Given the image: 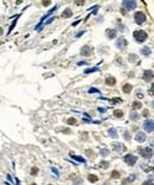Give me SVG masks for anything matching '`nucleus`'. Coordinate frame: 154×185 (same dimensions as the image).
<instances>
[{
	"instance_id": "30",
	"label": "nucleus",
	"mask_w": 154,
	"mask_h": 185,
	"mask_svg": "<svg viewBox=\"0 0 154 185\" xmlns=\"http://www.w3.org/2000/svg\"><path fill=\"white\" fill-rule=\"evenodd\" d=\"M84 2H85V0H75V4H76L77 6L84 5Z\"/></svg>"
},
{
	"instance_id": "19",
	"label": "nucleus",
	"mask_w": 154,
	"mask_h": 185,
	"mask_svg": "<svg viewBox=\"0 0 154 185\" xmlns=\"http://www.w3.org/2000/svg\"><path fill=\"white\" fill-rule=\"evenodd\" d=\"M96 71H100V68H88V69H85L84 70V74H91V72H96Z\"/></svg>"
},
{
	"instance_id": "23",
	"label": "nucleus",
	"mask_w": 154,
	"mask_h": 185,
	"mask_svg": "<svg viewBox=\"0 0 154 185\" xmlns=\"http://www.w3.org/2000/svg\"><path fill=\"white\" fill-rule=\"evenodd\" d=\"M102 157H107L108 154H109V150H107V148H102L101 151H100Z\"/></svg>"
},
{
	"instance_id": "12",
	"label": "nucleus",
	"mask_w": 154,
	"mask_h": 185,
	"mask_svg": "<svg viewBox=\"0 0 154 185\" xmlns=\"http://www.w3.org/2000/svg\"><path fill=\"white\" fill-rule=\"evenodd\" d=\"M135 140H136L138 142L146 141V134H145V133H142V132H139L138 134L135 135Z\"/></svg>"
},
{
	"instance_id": "39",
	"label": "nucleus",
	"mask_w": 154,
	"mask_h": 185,
	"mask_svg": "<svg viewBox=\"0 0 154 185\" xmlns=\"http://www.w3.org/2000/svg\"><path fill=\"white\" fill-rule=\"evenodd\" d=\"M37 173H38V169L37 167H33L31 170V174H37Z\"/></svg>"
},
{
	"instance_id": "8",
	"label": "nucleus",
	"mask_w": 154,
	"mask_h": 185,
	"mask_svg": "<svg viewBox=\"0 0 154 185\" xmlns=\"http://www.w3.org/2000/svg\"><path fill=\"white\" fill-rule=\"evenodd\" d=\"M141 155L144 157V158L148 159V158H152V155H153V150L152 148H148V147H146V148H141Z\"/></svg>"
},
{
	"instance_id": "9",
	"label": "nucleus",
	"mask_w": 154,
	"mask_h": 185,
	"mask_svg": "<svg viewBox=\"0 0 154 185\" xmlns=\"http://www.w3.org/2000/svg\"><path fill=\"white\" fill-rule=\"evenodd\" d=\"M106 34H107V38L108 39H114L115 37H116V30H114V29H108L106 31Z\"/></svg>"
},
{
	"instance_id": "31",
	"label": "nucleus",
	"mask_w": 154,
	"mask_h": 185,
	"mask_svg": "<svg viewBox=\"0 0 154 185\" xmlns=\"http://www.w3.org/2000/svg\"><path fill=\"white\" fill-rule=\"evenodd\" d=\"M69 125H75L76 123V119H74V118H70V119H68V121H66Z\"/></svg>"
},
{
	"instance_id": "11",
	"label": "nucleus",
	"mask_w": 154,
	"mask_h": 185,
	"mask_svg": "<svg viewBox=\"0 0 154 185\" xmlns=\"http://www.w3.org/2000/svg\"><path fill=\"white\" fill-rule=\"evenodd\" d=\"M112 147H113V150H115V151H117V152H122V151L126 150L124 145L120 144V142H114V144L112 145Z\"/></svg>"
},
{
	"instance_id": "24",
	"label": "nucleus",
	"mask_w": 154,
	"mask_h": 185,
	"mask_svg": "<svg viewBox=\"0 0 154 185\" xmlns=\"http://www.w3.org/2000/svg\"><path fill=\"white\" fill-rule=\"evenodd\" d=\"M140 108H142L141 102H133V109H140Z\"/></svg>"
},
{
	"instance_id": "45",
	"label": "nucleus",
	"mask_w": 154,
	"mask_h": 185,
	"mask_svg": "<svg viewBox=\"0 0 154 185\" xmlns=\"http://www.w3.org/2000/svg\"><path fill=\"white\" fill-rule=\"evenodd\" d=\"M102 166H104V167H107L108 166V163H106V161H103V163H101Z\"/></svg>"
},
{
	"instance_id": "37",
	"label": "nucleus",
	"mask_w": 154,
	"mask_h": 185,
	"mask_svg": "<svg viewBox=\"0 0 154 185\" xmlns=\"http://www.w3.org/2000/svg\"><path fill=\"white\" fill-rule=\"evenodd\" d=\"M51 171H52V173H55L56 176H57V177L59 176V172L57 171V169H56V167H52V169H51Z\"/></svg>"
},
{
	"instance_id": "15",
	"label": "nucleus",
	"mask_w": 154,
	"mask_h": 185,
	"mask_svg": "<svg viewBox=\"0 0 154 185\" xmlns=\"http://www.w3.org/2000/svg\"><path fill=\"white\" fill-rule=\"evenodd\" d=\"M115 83H116V80H115V78H114V77L113 76H108L106 78V84L107 86H115Z\"/></svg>"
},
{
	"instance_id": "13",
	"label": "nucleus",
	"mask_w": 154,
	"mask_h": 185,
	"mask_svg": "<svg viewBox=\"0 0 154 185\" xmlns=\"http://www.w3.org/2000/svg\"><path fill=\"white\" fill-rule=\"evenodd\" d=\"M132 89H133V87H132V84H129V83H124L122 87V92H124V94H129V92H132Z\"/></svg>"
},
{
	"instance_id": "40",
	"label": "nucleus",
	"mask_w": 154,
	"mask_h": 185,
	"mask_svg": "<svg viewBox=\"0 0 154 185\" xmlns=\"http://www.w3.org/2000/svg\"><path fill=\"white\" fill-rule=\"evenodd\" d=\"M85 64H88V63H87V62H84V61H81V62H78V63H77V65H78V66L85 65Z\"/></svg>"
},
{
	"instance_id": "1",
	"label": "nucleus",
	"mask_w": 154,
	"mask_h": 185,
	"mask_svg": "<svg viewBox=\"0 0 154 185\" xmlns=\"http://www.w3.org/2000/svg\"><path fill=\"white\" fill-rule=\"evenodd\" d=\"M133 37H134V39H135L138 43H144V42L147 40L148 34H147V32L144 31V30H136V31H134Z\"/></svg>"
},
{
	"instance_id": "42",
	"label": "nucleus",
	"mask_w": 154,
	"mask_h": 185,
	"mask_svg": "<svg viewBox=\"0 0 154 185\" xmlns=\"http://www.w3.org/2000/svg\"><path fill=\"white\" fill-rule=\"evenodd\" d=\"M62 132H63V133H65V134H69V133H70V131L68 129V128H64V129H62Z\"/></svg>"
},
{
	"instance_id": "48",
	"label": "nucleus",
	"mask_w": 154,
	"mask_h": 185,
	"mask_svg": "<svg viewBox=\"0 0 154 185\" xmlns=\"http://www.w3.org/2000/svg\"><path fill=\"white\" fill-rule=\"evenodd\" d=\"M48 185H51V184H48Z\"/></svg>"
},
{
	"instance_id": "10",
	"label": "nucleus",
	"mask_w": 154,
	"mask_h": 185,
	"mask_svg": "<svg viewBox=\"0 0 154 185\" xmlns=\"http://www.w3.org/2000/svg\"><path fill=\"white\" fill-rule=\"evenodd\" d=\"M144 78L146 82H149L152 81V78H153V71L152 70H145L144 71Z\"/></svg>"
},
{
	"instance_id": "47",
	"label": "nucleus",
	"mask_w": 154,
	"mask_h": 185,
	"mask_svg": "<svg viewBox=\"0 0 154 185\" xmlns=\"http://www.w3.org/2000/svg\"><path fill=\"white\" fill-rule=\"evenodd\" d=\"M31 185H36V184H31Z\"/></svg>"
},
{
	"instance_id": "41",
	"label": "nucleus",
	"mask_w": 154,
	"mask_h": 185,
	"mask_svg": "<svg viewBox=\"0 0 154 185\" xmlns=\"http://www.w3.org/2000/svg\"><path fill=\"white\" fill-rule=\"evenodd\" d=\"M117 29H119V30H120V31H121V32H123V31H124V27H123V25L122 24H120V25H117Z\"/></svg>"
},
{
	"instance_id": "3",
	"label": "nucleus",
	"mask_w": 154,
	"mask_h": 185,
	"mask_svg": "<svg viewBox=\"0 0 154 185\" xmlns=\"http://www.w3.org/2000/svg\"><path fill=\"white\" fill-rule=\"evenodd\" d=\"M122 7L126 11H133L136 8V1L135 0H123Z\"/></svg>"
},
{
	"instance_id": "6",
	"label": "nucleus",
	"mask_w": 154,
	"mask_h": 185,
	"mask_svg": "<svg viewBox=\"0 0 154 185\" xmlns=\"http://www.w3.org/2000/svg\"><path fill=\"white\" fill-rule=\"evenodd\" d=\"M144 128L146 132H148V133H152L154 131V122L153 120H146L144 123Z\"/></svg>"
},
{
	"instance_id": "2",
	"label": "nucleus",
	"mask_w": 154,
	"mask_h": 185,
	"mask_svg": "<svg viewBox=\"0 0 154 185\" xmlns=\"http://www.w3.org/2000/svg\"><path fill=\"white\" fill-rule=\"evenodd\" d=\"M146 20H147V17H146V14L144 12L139 11L134 14V22L136 23L138 25H142L144 23H146Z\"/></svg>"
},
{
	"instance_id": "26",
	"label": "nucleus",
	"mask_w": 154,
	"mask_h": 185,
	"mask_svg": "<svg viewBox=\"0 0 154 185\" xmlns=\"http://www.w3.org/2000/svg\"><path fill=\"white\" fill-rule=\"evenodd\" d=\"M55 19H56V17H55V16H52V17H51V18H50V19H46V20H45V23H44V25H48V24H50V23H52L53 20H55Z\"/></svg>"
},
{
	"instance_id": "43",
	"label": "nucleus",
	"mask_w": 154,
	"mask_h": 185,
	"mask_svg": "<svg viewBox=\"0 0 154 185\" xmlns=\"http://www.w3.org/2000/svg\"><path fill=\"white\" fill-rule=\"evenodd\" d=\"M148 115H149V112H148V110H147V109H146V110H144V116H146V118H147Z\"/></svg>"
},
{
	"instance_id": "16",
	"label": "nucleus",
	"mask_w": 154,
	"mask_h": 185,
	"mask_svg": "<svg viewBox=\"0 0 154 185\" xmlns=\"http://www.w3.org/2000/svg\"><path fill=\"white\" fill-rule=\"evenodd\" d=\"M151 52H152V50H151V48H148V46H144V48L141 49V55H144L145 57L149 56Z\"/></svg>"
},
{
	"instance_id": "29",
	"label": "nucleus",
	"mask_w": 154,
	"mask_h": 185,
	"mask_svg": "<svg viewBox=\"0 0 154 185\" xmlns=\"http://www.w3.org/2000/svg\"><path fill=\"white\" fill-rule=\"evenodd\" d=\"M89 92H90V94H98V92H100L98 89H96V88H90V89H89Z\"/></svg>"
},
{
	"instance_id": "18",
	"label": "nucleus",
	"mask_w": 154,
	"mask_h": 185,
	"mask_svg": "<svg viewBox=\"0 0 154 185\" xmlns=\"http://www.w3.org/2000/svg\"><path fill=\"white\" fill-rule=\"evenodd\" d=\"M108 134L110 135V138H117V132H116V129L115 128H109L108 129Z\"/></svg>"
},
{
	"instance_id": "27",
	"label": "nucleus",
	"mask_w": 154,
	"mask_h": 185,
	"mask_svg": "<svg viewBox=\"0 0 154 185\" xmlns=\"http://www.w3.org/2000/svg\"><path fill=\"white\" fill-rule=\"evenodd\" d=\"M112 178H120V172H117V171H113V172H112Z\"/></svg>"
},
{
	"instance_id": "7",
	"label": "nucleus",
	"mask_w": 154,
	"mask_h": 185,
	"mask_svg": "<svg viewBox=\"0 0 154 185\" xmlns=\"http://www.w3.org/2000/svg\"><path fill=\"white\" fill-rule=\"evenodd\" d=\"M81 55L82 56H84V57H89L92 55V49H91V46L89 45H84L82 49H81Z\"/></svg>"
},
{
	"instance_id": "34",
	"label": "nucleus",
	"mask_w": 154,
	"mask_h": 185,
	"mask_svg": "<svg viewBox=\"0 0 154 185\" xmlns=\"http://www.w3.org/2000/svg\"><path fill=\"white\" fill-rule=\"evenodd\" d=\"M50 4H51V0H43V5H44V7L49 6Z\"/></svg>"
},
{
	"instance_id": "5",
	"label": "nucleus",
	"mask_w": 154,
	"mask_h": 185,
	"mask_svg": "<svg viewBox=\"0 0 154 185\" xmlns=\"http://www.w3.org/2000/svg\"><path fill=\"white\" fill-rule=\"evenodd\" d=\"M116 48L117 49H120V50H123V49H126L127 48V45H128V43H127V40L123 38V37H120V38L117 39L116 40Z\"/></svg>"
},
{
	"instance_id": "25",
	"label": "nucleus",
	"mask_w": 154,
	"mask_h": 185,
	"mask_svg": "<svg viewBox=\"0 0 154 185\" xmlns=\"http://www.w3.org/2000/svg\"><path fill=\"white\" fill-rule=\"evenodd\" d=\"M135 178H136V174H134V173H132V174H129V177H128V182H134L135 180Z\"/></svg>"
},
{
	"instance_id": "35",
	"label": "nucleus",
	"mask_w": 154,
	"mask_h": 185,
	"mask_svg": "<svg viewBox=\"0 0 154 185\" xmlns=\"http://www.w3.org/2000/svg\"><path fill=\"white\" fill-rule=\"evenodd\" d=\"M142 185H153V179L151 178L149 180H146V182H145V183H144Z\"/></svg>"
},
{
	"instance_id": "17",
	"label": "nucleus",
	"mask_w": 154,
	"mask_h": 185,
	"mask_svg": "<svg viewBox=\"0 0 154 185\" xmlns=\"http://www.w3.org/2000/svg\"><path fill=\"white\" fill-rule=\"evenodd\" d=\"M71 158L75 159V160H76V161H78V163H82V164H85V163H87V160H85L84 158L80 157V155H75V154H71Z\"/></svg>"
},
{
	"instance_id": "14",
	"label": "nucleus",
	"mask_w": 154,
	"mask_h": 185,
	"mask_svg": "<svg viewBox=\"0 0 154 185\" xmlns=\"http://www.w3.org/2000/svg\"><path fill=\"white\" fill-rule=\"evenodd\" d=\"M62 17L63 18H70V17H72V10L71 8H65L62 12Z\"/></svg>"
},
{
	"instance_id": "28",
	"label": "nucleus",
	"mask_w": 154,
	"mask_h": 185,
	"mask_svg": "<svg viewBox=\"0 0 154 185\" xmlns=\"http://www.w3.org/2000/svg\"><path fill=\"white\" fill-rule=\"evenodd\" d=\"M136 58H138V56H136V55H134V54H132L130 56H129V58H128V60H129V62H134V61H136Z\"/></svg>"
},
{
	"instance_id": "21",
	"label": "nucleus",
	"mask_w": 154,
	"mask_h": 185,
	"mask_svg": "<svg viewBox=\"0 0 154 185\" xmlns=\"http://www.w3.org/2000/svg\"><path fill=\"white\" fill-rule=\"evenodd\" d=\"M129 119L130 120H136V119H139V114L136 113V112H130V114H129Z\"/></svg>"
},
{
	"instance_id": "20",
	"label": "nucleus",
	"mask_w": 154,
	"mask_h": 185,
	"mask_svg": "<svg viewBox=\"0 0 154 185\" xmlns=\"http://www.w3.org/2000/svg\"><path fill=\"white\" fill-rule=\"evenodd\" d=\"M88 180H89L90 183H96V182L98 180V178H97V176H95V174H89V176H88Z\"/></svg>"
},
{
	"instance_id": "22",
	"label": "nucleus",
	"mask_w": 154,
	"mask_h": 185,
	"mask_svg": "<svg viewBox=\"0 0 154 185\" xmlns=\"http://www.w3.org/2000/svg\"><path fill=\"white\" fill-rule=\"evenodd\" d=\"M114 116H115V118H122L123 112L122 110H120V109H116V110L114 112Z\"/></svg>"
},
{
	"instance_id": "44",
	"label": "nucleus",
	"mask_w": 154,
	"mask_h": 185,
	"mask_svg": "<svg viewBox=\"0 0 154 185\" xmlns=\"http://www.w3.org/2000/svg\"><path fill=\"white\" fill-rule=\"evenodd\" d=\"M98 112H100V113H104V112H106V108H98Z\"/></svg>"
},
{
	"instance_id": "32",
	"label": "nucleus",
	"mask_w": 154,
	"mask_h": 185,
	"mask_svg": "<svg viewBox=\"0 0 154 185\" xmlns=\"http://www.w3.org/2000/svg\"><path fill=\"white\" fill-rule=\"evenodd\" d=\"M123 138H124V140H130V134L128 132H124L123 133Z\"/></svg>"
},
{
	"instance_id": "4",
	"label": "nucleus",
	"mask_w": 154,
	"mask_h": 185,
	"mask_svg": "<svg viewBox=\"0 0 154 185\" xmlns=\"http://www.w3.org/2000/svg\"><path fill=\"white\" fill-rule=\"evenodd\" d=\"M123 160H124V163H126V164L130 165V166H133L134 164L136 163L138 158H136L135 155H133V154H126V155H124V158H123Z\"/></svg>"
},
{
	"instance_id": "46",
	"label": "nucleus",
	"mask_w": 154,
	"mask_h": 185,
	"mask_svg": "<svg viewBox=\"0 0 154 185\" xmlns=\"http://www.w3.org/2000/svg\"><path fill=\"white\" fill-rule=\"evenodd\" d=\"M102 185H108V183H104V184H102Z\"/></svg>"
},
{
	"instance_id": "33",
	"label": "nucleus",
	"mask_w": 154,
	"mask_h": 185,
	"mask_svg": "<svg viewBox=\"0 0 154 185\" xmlns=\"http://www.w3.org/2000/svg\"><path fill=\"white\" fill-rule=\"evenodd\" d=\"M121 101H122V100H121L120 97H115V98H113V100H112L113 103H120Z\"/></svg>"
},
{
	"instance_id": "36",
	"label": "nucleus",
	"mask_w": 154,
	"mask_h": 185,
	"mask_svg": "<svg viewBox=\"0 0 154 185\" xmlns=\"http://www.w3.org/2000/svg\"><path fill=\"white\" fill-rule=\"evenodd\" d=\"M84 33H85V31H80V32L76 33V37H77V38H80V37H82Z\"/></svg>"
},
{
	"instance_id": "38",
	"label": "nucleus",
	"mask_w": 154,
	"mask_h": 185,
	"mask_svg": "<svg viewBox=\"0 0 154 185\" xmlns=\"http://www.w3.org/2000/svg\"><path fill=\"white\" fill-rule=\"evenodd\" d=\"M74 184H75V185H81V184H82V178H78L77 180H75Z\"/></svg>"
}]
</instances>
